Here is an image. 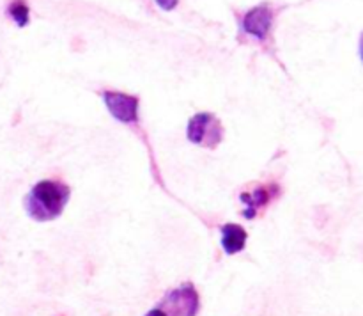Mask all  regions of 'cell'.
<instances>
[{
	"label": "cell",
	"mask_w": 363,
	"mask_h": 316,
	"mask_svg": "<svg viewBox=\"0 0 363 316\" xmlns=\"http://www.w3.org/2000/svg\"><path fill=\"white\" fill-rule=\"evenodd\" d=\"M71 188L59 180H41L30 188L23 199L25 212L38 222H50L62 215Z\"/></svg>",
	"instance_id": "6da1fadb"
},
{
	"label": "cell",
	"mask_w": 363,
	"mask_h": 316,
	"mask_svg": "<svg viewBox=\"0 0 363 316\" xmlns=\"http://www.w3.org/2000/svg\"><path fill=\"white\" fill-rule=\"evenodd\" d=\"M277 14H279V9L269 2H262L245 13H240L238 14L240 36L254 39L264 48L268 45H273V28H275Z\"/></svg>",
	"instance_id": "7a4b0ae2"
},
{
	"label": "cell",
	"mask_w": 363,
	"mask_h": 316,
	"mask_svg": "<svg viewBox=\"0 0 363 316\" xmlns=\"http://www.w3.org/2000/svg\"><path fill=\"white\" fill-rule=\"evenodd\" d=\"M201 309V297L191 283L170 290L145 316H197Z\"/></svg>",
	"instance_id": "3957f363"
},
{
	"label": "cell",
	"mask_w": 363,
	"mask_h": 316,
	"mask_svg": "<svg viewBox=\"0 0 363 316\" xmlns=\"http://www.w3.org/2000/svg\"><path fill=\"white\" fill-rule=\"evenodd\" d=\"M188 141L201 148L215 149L223 141V124L215 114L199 112L188 121L186 126Z\"/></svg>",
	"instance_id": "277c9868"
},
{
	"label": "cell",
	"mask_w": 363,
	"mask_h": 316,
	"mask_svg": "<svg viewBox=\"0 0 363 316\" xmlns=\"http://www.w3.org/2000/svg\"><path fill=\"white\" fill-rule=\"evenodd\" d=\"M103 103H105L106 110L113 119L121 121V123L128 124V126H135L138 123V107H140V99L133 94L121 91H103L101 92Z\"/></svg>",
	"instance_id": "5b68a950"
},
{
	"label": "cell",
	"mask_w": 363,
	"mask_h": 316,
	"mask_svg": "<svg viewBox=\"0 0 363 316\" xmlns=\"http://www.w3.org/2000/svg\"><path fill=\"white\" fill-rule=\"evenodd\" d=\"M282 188L279 183H261L255 185L250 190H243L240 194L241 202L245 205V219H255L264 208H268L275 199L280 197Z\"/></svg>",
	"instance_id": "8992f818"
},
{
	"label": "cell",
	"mask_w": 363,
	"mask_h": 316,
	"mask_svg": "<svg viewBox=\"0 0 363 316\" xmlns=\"http://www.w3.org/2000/svg\"><path fill=\"white\" fill-rule=\"evenodd\" d=\"M248 233L240 224H223L222 226V247L225 254L233 256L243 251L247 247Z\"/></svg>",
	"instance_id": "52a82bcc"
},
{
	"label": "cell",
	"mask_w": 363,
	"mask_h": 316,
	"mask_svg": "<svg viewBox=\"0 0 363 316\" xmlns=\"http://www.w3.org/2000/svg\"><path fill=\"white\" fill-rule=\"evenodd\" d=\"M6 14L18 27H27L30 21V7L27 0H11L6 7Z\"/></svg>",
	"instance_id": "ba28073f"
},
{
	"label": "cell",
	"mask_w": 363,
	"mask_h": 316,
	"mask_svg": "<svg viewBox=\"0 0 363 316\" xmlns=\"http://www.w3.org/2000/svg\"><path fill=\"white\" fill-rule=\"evenodd\" d=\"M158 4V7H162L163 11H174L179 6V0H155Z\"/></svg>",
	"instance_id": "9c48e42d"
},
{
	"label": "cell",
	"mask_w": 363,
	"mask_h": 316,
	"mask_svg": "<svg viewBox=\"0 0 363 316\" xmlns=\"http://www.w3.org/2000/svg\"><path fill=\"white\" fill-rule=\"evenodd\" d=\"M360 59H362V62H363V32H362V36H360Z\"/></svg>",
	"instance_id": "30bf717a"
}]
</instances>
